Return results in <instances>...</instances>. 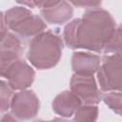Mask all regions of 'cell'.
<instances>
[{
	"instance_id": "5b68a950",
	"label": "cell",
	"mask_w": 122,
	"mask_h": 122,
	"mask_svg": "<svg viewBox=\"0 0 122 122\" xmlns=\"http://www.w3.org/2000/svg\"><path fill=\"white\" fill-rule=\"evenodd\" d=\"M1 76L7 79L10 86L16 91H24L30 88L35 77V71L25 60L18 59L1 70Z\"/></svg>"
},
{
	"instance_id": "30bf717a",
	"label": "cell",
	"mask_w": 122,
	"mask_h": 122,
	"mask_svg": "<svg viewBox=\"0 0 122 122\" xmlns=\"http://www.w3.org/2000/svg\"><path fill=\"white\" fill-rule=\"evenodd\" d=\"M101 65L99 55L87 52L75 51L71 56V69L74 73L83 75H93L98 71Z\"/></svg>"
},
{
	"instance_id": "ba28073f",
	"label": "cell",
	"mask_w": 122,
	"mask_h": 122,
	"mask_svg": "<svg viewBox=\"0 0 122 122\" xmlns=\"http://www.w3.org/2000/svg\"><path fill=\"white\" fill-rule=\"evenodd\" d=\"M35 6L40 8L42 18L53 25H63L69 22L73 14V8L67 1H35Z\"/></svg>"
},
{
	"instance_id": "4fadbf2b",
	"label": "cell",
	"mask_w": 122,
	"mask_h": 122,
	"mask_svg": "<svg viewBox=\"0 0 122 122\" xmlns=\"http://www.w3.org/2000/svg\"><path fill=\"white\" fill-rule=\"evenodd\" d=\"M103 52L122 55V27L116 28L112 38L107 43Z\"/></svg>"
},
{
	"instance_id": "2e32d148",
	"label": "cell",
	"mask_w": 122,
	"mask_h": 122,
	"mask_svg": "<svg viewBox=\"0 0 122 122\" xmlns=\"http://www.w3.org/2000/svg\"><path fill=\"white\" fill-rule=\"evenodd\" d=\"M71 4L78 7H84L88 9H92V8H100L101 2L100 1H71Z\"/></svg>"
},
{
	"instance_id": "8fae6325",
	"label": "cell",
	"mask_w": 122,
	"mask_h": 122,
	"mask_svg": "<svg viewBox=\"0 0 122 122\" xmlns=\"http://www.w3.org/2000/svg\"><path fill=\"white\" fill-rule=\"evenodd\" d=\"M81 105V99L71 91H64L60 92L54 97L51 103L53 112L65 118L72 116Z\"/></svg>"
},
{
	"instance_id": "d6986e66",
	"label": "cell",
	"mask_w": 122,
	"mask_h": 122,
	"mask_svg": "<svg viewBox=\"0 0 122 122\" xmlns=\"http://www.w3.org/2000/svg\"><path fill=\"white\" fill-rule=\"evenodd\" d=\"M120 27H122V24H121V25H120Z\"/></svg>"
},
{
	"instance_id": "9a60e30c",
	"label": "cell",
	"mask_w": 122,
	"mask_h": 122,
	"mask_svg": "<svg viewBox=\"0 0 122 122\" xmlns=\"http://www.w3.org/2000/svg\"><path fill=\"white\" fill-rule=\"evenodd\" d=\"M13 89L10 84L4 80L0 81V99H1V112H5L10 109L12 97L14 95Z\"/></svg>"
},
{
	"instance_id": "7c38bea8",
	"label": "cell",
	"mask_w": 122,
	"mask_h": 122,
	"mask_svg": "<svg viewBox=\"0 0 122 122\" xmlns=\"http://www.w3.org/2000/svg\"><path fill=\"white\" fill-rule=\"evenodd\" d=\"M99 110L96 105H81L75 112L71 122H96Z\"/></svg>"
},
{
	"instance_id": "277c9868",
	"label": "cell",
	"mask_w": 122,
	"mask_h": 122,
	"mask_svg": "<svg viewBox=\"0 0 122 122\" xmlns=\"http://www.w3.org/2000/svg\"><path fill=\"white\" fill-rule=\"evenodd\" d=\"M97 79L103 92H122V55H104L97 71Z\"/></svg>"
},
{
	"instance_id": "ac0fdd59",
	"label": "cell",
	"mask_w": 122,
	"mask_h": 122,
	"mask_svg": "<svg viewBox=\"0 0 122 122\" xmlns=\"http://www.w3.org/2000/svg\"><path fill=\"white\" fill-rule=\"evenodd\" d=\"M33 122H71L67 119H64V118H60V117H56V118H53L52 120H49V121H46V120H41V119H37V120H34Z\"/></svg>"
},
{
	"instance_id": "8992f818",
	"label": "cell",
	"mask_w": 122,
	"mask_h": 122,
	"mask_svg": "<svg viewBox=\"0 0 122 122\" xmlns=\"http://www.w3.org/2000/svg\"><path fill=\"white\" fill-rule=\"evenodd\" d=\"M70 88L85 105H97L103 98L93 75L73 73L70 81Z\"/></svg>"
},
{
	"instance_id": "9c48e42d",
	"label": "cell",
	"mask_w": 122,
	"mask_h": 122,
	"mask_svg": "<svg viewBox=\"0 0 122 122\" xmlns=\"http://www.w3.org/2000/svg\"><path fill=\"white\" fill-rule=\"evenodd\" d=\"M23 52V47L20 38L8 31L4 35H1L0 45V57H1V70L7 68L12 62L20 59Z\"/></svg>"
},
{
	"instance_id": "52a82bcc",
	"label": "cell",
	"mask_w": 122,
	"mask_h": 122,
	"mask_svg": "<svg viewBox=\"0 0 122 122\" xmlns=\"http://www.w3.org/2000/svg\"><path fill=\"white\" fill-rule=\"evenodd\" d=\"M40 109V101L38 96L30 90L15 92L11 104V114L19 120L28 121L36 116Z\"/></svg>"
},
{
	"instance_id": "5bb4252c",
	"label": "cell",
	"mask_w": 122,
	"mask_h": 122,
	"mask_svg": "<svg viewBox=\"0 0 122 122\" xmlns=\"http://www.w3.org/2000/svg\"><path fill=\"white\" fill-rule=\"evenodd\" d=\"M103 102L116 114L122 116V92H112L103 95Z\"/></svg>"
},
{
	"instance_id": "7a4b0ae2",
	"label": "cell",
	"mask_w": 122,
	"mask_h": 122,
	"mask_svg": "<svg viewBox=\"0 0 122 122\" xmlns=\"http://www.w3.org/2000/svg\"><path fill=\"white\" fill-rule=\"evenodd\" d=\"M59 30H49L32 38L29 44L27 58L38 70L55 67L61 59L64 42Z\"/></svg>"
},
{
	"instance_id": "3957f363",
	"label": "cell",
	"mask_w": 122,
	"mask_h": 122,
	"mask_svg": "<svg viewBox=\"0 0 122 122\" xmlns=\"http://www.w3.org/2000/svg\"><path fill=\"white\" fill-rule=\"evenodd\" d=\"M4 19L8 29L23 39H32L47 28L44 19L24 6L9 9L4 13Z\"/></svg>"
},
{
	"instance_id": "6da1fadb",
	"label": "cell",
	"mask_w": 122,
	"mask_h": 122,
	"mask_svg": "<svg viewBox=\"0 0 122 122\" xmlns=\"http://www.w3.org/2000/svg\"><path fill=\"white\" fill-rule=\"evenodd\" d=\"M116 30L112 14L102 8L87 9L81 18L69 22L63 30L65 45L71 49H83L103 52Z\"/></svg>"
},
{
	"instance_id": "e0dca14e",
	"label": "cell",
	"mask_w": 122,
	"mask_h": 122,
	"mask_svg": "<svg viewBox=\"0 0 122 122\" xmlns=\"http://www.w3.org/2000/svg\"><path fill=\"white\" fill-rule=\"evenodd\" d=\"M0 122H18V121H17V118L14 117L11 113H5L1 117Z\"/></svg>"
}]
</instances>
